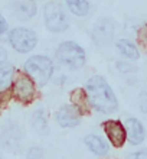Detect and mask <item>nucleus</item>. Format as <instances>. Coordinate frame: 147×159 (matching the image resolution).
<instances>
[{"label":"nucleus","instance_id":"nucleus-15","mask_svg":"<svg viewBox=\"0 0 147 159\" xmlns=\"http://www.w3.org/2000/svg\"><path fill=\"white\" fill-rule=\"evenodd\" d=\"M117 49L123 57L128 58L130 61H137L140 58V52L137 45L133 43L131 41H128V39H120L117 42Z\"/></svg>","mask_w":147,"mask_h":159},{"label":"nucleus","instance_id":"nucleus-13","mask_svg":"<svg viewBox=\"0 0 147 159\" xmlns=\"http://www.w3.org/2000/svg\"><path fill=\"white\" fill-rule=\"evenodd\" d=\"M85 145H87V148L93 152L94 155L97 156H105L110 151V148L105 143V140L102 138H100V136H97V134L85 136Z\"/></svg>","mask_w":147,"mask_h":159},{"label":"nucleus","instance_id":"nucleus-6","mask_svg":"<svg viewBox=\"0 0 147 159\" xmlns=\"http://www.w3.org/2000/svg\"><path fill=\"white\" fill-rule=\"evenodd\" d=\"M12 94L22 104H30L35 100V96H36L33 80L26 72L15 74V80H13L12 84Z\"/></svg>","mask_w":147,"mask_h":159},{"label":"nucleus","instance_id":"nucleus-22","mask_svg":"<svg viewBox=\"0 0 147 159\" xmlns=\"http://www.w3.org/2000/svg\"><path fill=\"white\" fill-rule=\"evenodd\" d=\"M43 153L41 148H32L29 152H28V159H42Z\"/></svg>","mask_w":147,"mask_h":159},{"label":"nucleus","instance_id":"nucleus-14","mask_svg":"<svg viewBox=\"0 0 147 159\" xmlns=\"http://www.w3.org/2000/svg\"><path fill=\"white\" fill-rule=\"evenodd\" d=\"M71 103L80 110V113L82 116L89 114V106L91 104L88 101V96H87L85 88H75L71 93Z\"/></svg>","mask_w":147,"mask_h":159},{"label":"nucleus","instance_id":"nucleus-25","mask_svg":"<svg viewBox=\"0 0 147 159\" xmlns=\"http://www.w3.org/2000/svg\"><path fill=\"white\" fill-rule=\"evenodd\" d=\"M6 61H7V51L4 49L3 46H0V67L4 65Z\"/></svg>","mask_w":147,"mask_h":159},{"label":"nucleus","instance_id":"nucleus-9","mask_svg":"<svg viewBox=\"0 0 147 159\" xmlns=\"http://www.w3.org/2000/svg\"><path fill=\"white\" fill-rule=\"evenodd\" d=\"M55 117H56V121H58V125L61 127L71 129V127H76L81 123L82 114L80 113V110L76 109L74 104H67V106H62L56 111Z\"/></svg>","mask_w":147,"mask_h":159},{"label":"nucleus","instance_id":"nucleus-24","mask_svg":"<svg viewBox=\"0 0 147 159\" xmlns=\"http://www.w3.org/2000/svg\"><path fill=\"white\" fill-rule=\"evenodd\" d=\"M130 159H147V149H143V151H139L133 153L130 156Z\"/></svg>","mask_w":147,"mask_h":159},{"label":"nucleus","instance_id":"nucleus-5","mask_svg":"<svg viewBox=\"0 0 147 159\" xmlns=\"http://www.w3.org/2000/svg\"><path fill=\"white\" fill-rule=\"evenodd\" d=\"M43 20L46 29L59 34L68 29V17L65 15V10L58 2H48L43 7Z\"/></svg>","mask_w":147,"mask_h":159},{"label":"nucleus","instance_id":"nucleus-2","mask_svg":"<svg viewBox=\"0 0 147 159\" xmlns=\"http://www.w3.org/2000/svg\"><path fill=\"white\" fill-rule=\"evenodd\" d=\"M55 58H56L58 64H61L63 68L76 71L85 65L87 55H85L84 48L78 45L76 42L67 41L58 46V49L55 52Z\"/></svg>","mask_w":147,"mask_h":159},{"label":"nucleus","instance_id":"nucleus-20","mask_svg":"<svg viewBox=\"0 0 147 159\" xmlns=\"http://www.w3.org/2000/svg\"><path fill=\"white\" fill-rule=\"evenodd\" d=\"M117 68L120 72H134L136 68L128 62H124V61H118L117 62Z\"/></svg>","mask_w":147,"mask_h":159},{"label":"nucleus","instance_id":"nucleus-18","mask_svg":"<svg viewBox=\"0 0 147 159\" xmlns=\"http://www.w3.org/2000/svg\"><path fill=\"white\" fill-rule=\"evenodd\" d=\"M68 7L75 16L84 17L89 13V3L87 0H65Z\"/></svg>","mask_w":147,"mask_h":159},{"label":"nucleus","instance_id":"nucleus-1","mask_svg":"<svg viewBox=\"0 0 147 159\" xmlns=\"http://www.w3.org/2000/svg\"><path fill=\"white\" fill-rule=\"evenodd\" d=\"M85 91L88 96L91 107L100 113H114L118 109V100L114 94L113 88L110 87L107 80L101 75H94L87 81Z\"/></svg>","mask_w":147,"mask_h":159},{"label":"nucleus","instance_id":"nucleus-10","mask_svg":"<svg viewBox=\"0 0 147 159\" xmlns=\"http://www.w3.org/2000/svg\"><path fill=\"white\" fill-rule=\"evenodd\" d=\"M38 12L35 0H13V15L17 20L26 22L35 17Z\"/></svg>","mask_w":147,"mask_h":159},{"label":"nucleus","instance_id":"nucleus-16","mask_svg":"<svg viewBox=\"0 0 147 159\" xmlns=\"http://www.w3.org/2000/svg\"><path fill=\"white\" fill-rule=\"evenodd\" d=\"M15 74H16V70L10 64H4L0 67V93H4L12 87Z\"/></svg>","mask_w":147,"mask_h":159},{"label":"nucleus","instance_id":"nucleus-11","mask_svg":"<svg viewBox=\"0 0 147 159\" xmlns=\"http://www.w3.org/2000/svg\"><path fill=\"white\" fill-rule=\"evenodd\" d=\"M127 132V139L131 145H141L146 139V130H144L141 121L136 117H130L124 121Z\"/></svg>","mask_w":147,"mask_h":159},{"label":"nucleus","instance_id":"nucleus-19","mask_svg":"<svg viewBox=\"0 0 147 159\" xmlns=\"http://www.w3.org/2000/svg\"><path fill=\"white\" fill-rule=\"evenodd\" d=\"M137 35H139V42H140V45H141L144 49L147 51V25H143V26H141V28L139 29V32H137Z\"/></svg>","mask_w":147,"mask_h":159},{"label":"nucleus","instance_id":"nucleus-7","mask_svg":"<svg viewBox=\"0 0 147 159\" xmlns=\"http://www.w3.org/2000/svg\"><path fill=\"white\" fill-rule=\"evenodd\" d=\"M114 32H115L114 22L111 19H108V17H101V19L97 20V23L94 25L91 36H93V41L95 45L105 46L113 42Z\"/></svg>","mask_w":147,"mask_h":159},{"label":"nucleus","instance_id":"nucleus-17","mask_svg":"<svg viewBox=\"0 0 147 159\" xmlns=\"http://www.w3.org/2000/svg\"><path fill=\"white\" fill-rule=\"evenodd\" d=\"M30 125L35 129V132H38L41 134H46L48 133V120H46V114L43 110H36L32 116Z\"/></svg>","mask_w":147,"mask_h":159},{"label":"nucleus","instance_id":"nucleus-21","mask_svg":"<svg viewBox=\"0 0 147 159\" xmlns=\"http://www.w3.org/2000/svg\"><path fill=\"white\" fill-rule=\"evenodd\" d=\"M139 107L144 114H147V91L140 93L139 96Z\"/></svg>","mask_w":147,"mask_h":159},{"label":"nucleus","instance_id":"nucleus-23","mask_svg":"<svg viewBox=\"0 0 147 159\" xmlns=\"http://www.w3.org/2000/svg\"><path fill=\"white\" fill-rule=\"evenodd\" d=\"M7 29H9L7 20H6V19H4V16L0 13V36L6 34V32H7Z\"/></svg>","mask_w":147,"mask_h":159},{"label":"nucleus","instance_id":"nucleus-12","mask_svg":"<svg viewBox=\"0 0 147 159\" xmlns=\"http://www.w3.org/2000/svg\"><path fill=\"white\" fill-rule=\"evenodd\" d=\"M0 143L6 149H16L20 143V132L16 123H7L0 134Z\"/></svg>","mask_w":147,"mask_h":159},{"label":"nucleus","instance_id":"nucleus-3","mask_svg":"<svg viewBox=\"0 0 147 159\" xmlns=\"http://www.w3.org/2000/svg\"><path fill=\"white\" fill-rule=\"evenodd\" d=\"M23 68L26 74L38 85L48 84L54 74V62L46 55H33L28 58Z\"/></svg>","mask_w":147,"mask_h":159},{"label":"nucleus","instance_id":"nucleus-8","mask_svg":"<svg viewBox=\"0 0 147 159\" xmlns=\"http://www.w3.org/2000/svg\"><path fill=\"white\" fill-rule=\"evenodd\" d=\"M102 129H104L107 138H108V140L111 142V145L114 148H121L124 145V142L127 140L126 126L120 120L110 119V120L102 121Z\"/></svg>","mask_w":147,"mask_h":159},{"label":"nucleus","instance_id":"nucleus-4","mask_svg":"<svg viewBox=\"0 0 147 159\" xmlns=\"http://www.w3.org/2000/svg\"><path fill=\"white\" fill-rule=\"evenodd\" d=\"M7 41L9 45L13 48V51H16L19 54H28L36 48L38 36H36L35 30L19 26V28H15L9 32Z\"/></svg>","mask_w":147,"mask_h":159}]
</instances>
